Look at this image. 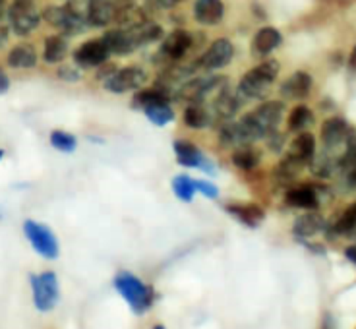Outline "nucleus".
<instances>
[{
  "label": "nucleus",
  "mask_w": 356,
  "mask_h": 329,
  "mask_svg": "<svg viewBox=\"0 0 356 329\" xmlns=\"http://www.w3.org/2000/svg\"><path fill=\"white\" fill-rule=\"evenodd\" d=\"M285 113V105L279 101H267L261 107H258L254 113H248L246 116H242V120L238 122L242 134V142L244 145H250L252 142H256L259 138H266L271 130H275L277 125L281 122Z\"/></svg>",
  "instance_id": "nucleus-1"
},
{
  "label": "nucleus",
  "mask_w": 356,
  "mask_h": 329,
  "mask_svg": "<svg viewBox=\"0 0 356 329\" xmlns=\"http://www.w3.org/2000/svg\"><path fill=\"white\" fill-rule=\"evenodd\" d=\"M43 18L66 35H78L89 26L88 6L80 0H70L66 6H51L43 12Z\"/></svg>",
  "instance_id": "nucleus-2"
},
{
  "label": "nucleus",
  "mask_w": 356,
  "mask_h": 329,
  "mask_svg": "<svg viewBox=\"0 0 356 329\" xmlns=\"http://www.w3.org/2000/svg\"><path fill=\"white\" fill-rule=\"evenodd\" d=\"M115 289L116 293L120 294L126 300V304L130 306V310L138 316H142L153 306V289L149 285H145L140 277H136L134 273L128 271H120L115 277Z\"/></svg>",
  "instance_id": "nucleus-3"
},
{
  "label": "nucleus",
  "mask_w": 356,
  "mask_h": 329,
  "mask_svg": "<svg viewBox=\"0 0 356 329\" xmlns=\"http://www.w3.org/2000/svg\"><path fill=\"white\" fill-rule=\"evenodd\" d=\"M279 76V63L277 61H267V63L259 64L256 68L244 76L238 86V97L241 101H254V99H264L267 95V91L271 88V83L275 81Z\"/></svg>",
  "instance_id": "nucleus-4"
},
{
  "label": "nucleus",
  "mask_w": 356,
  "mask_h": 329,
  "mask_svg": "<svg viewBox=\"0 0 356 329\" xmlns=\"http://www.w3.org/2000/svg\"><path fill=\"white\" fill-rule=\"evenodd\" d=\"M33 304L39 312H51L60 300V287L58 277L54 271H43L39 275L29 277Z\"/></svg>",
  "instance_id": "nucleus-5"
},
{
  "label": "nucleus",
  "mask_w": 356,
  "mask_h": 329,
  "mask_svg": "<svg viewBox=\"0 0 356 329\" xmlns=\"http://www.w3.org/2000/svg\"><path fill=\"white\" fill-rule=\"evenodd\" d=\"M24 232H26V239L29 241V244L33 246L39 256H43L47 259H56L58 258V241L54 236V232L43 225V223L31 221L27 219L24 223Z\"/></svg>",
  "instance_id": "nucleus-6"
},
{
  "label": "nucleus",
  "mask_w": 356,
  "mask_h": 329,
  "mask_svg": "<svg viewBox=\"0 0 356 329\" xmlns=\"http://www.w3.org/2000/svg\"><path fill=\"white\" fill-rule=\"evenodd\" d=\"M8 18L10 26L18 35H27L39 26L41 12L37 10L35 0H14L8 10Z\"/></svg>",
  "instance_id": "nucleus-7"
},
{
  "label": "nucleus",
  "mask_w": 356,
  "mask_h": 329,
  "mask_svg": "<svg viewBox=\"0 0 356 329\" xmlns=\"http://www.w3.org/2000/svg\"><path fill=\"white\" fill-rule=\"evenodd\" d=\"M194 35L190 31H184V29H177L172 31L170 35H167V39L161 45V56L167 61V63H177L180 58H184L192 47H194Z\"/></svg>",
  "instance_id": "nucleus-8"
},
{
  "label": "nucleus",
  "mask_w": 356,
  "mask_h": 329,
  "mask_svg": "<svg viewBox=\"0 0 356 329\" xmlns=\"http://www.w3.org/2000/svg\"><path fill=\"white\" fill-rule=\"evenodd\" d=\"M108 54L111 51H108L107 43L103 39H93V41L81 45L74 53V63L80 68H95V66H103L107 63Z\"/></svg>",
  "instance_id": "nucleus-9"
},
{
  "label": "nucleus",
  "mask_w": 356,
  "mask_h": 329,
  "mask_svg": "<svg viewBox=\"0 0 356 329\" xmlns=\"http://www.w3.org/2000/svg\"><path fill=\"white\" fill-rule=\"evenodd\" d=\"M145 80H147V76L140 68H122V70H116L105 81V88L113 93H124V91L140 89L145 83Z\"/></svg>",
  "instance_id": "nucleus-10"
},
{
  "label": "nucleus",
  "mask_w": 356,
  "mask_h": 329,
  "mask_svg": "<svg viewBox=\"0 0 356 329\" xmlns=\"http://www.w3.org/2000/svg\"><path fill=\"white\" fill-rule=\"evenodd\" d=\"M355 130L343 120V118H330L321 126V140L327 150H337L341 145H347L348 140L353 138Z\"/></svg>",
  "instance_id": "nucleus-11"
},
{
  "label": "nucleus",
  "mask_w": 356,
  "mask_h": 329,
  "mask_svg": "<svg viewBox=\"0 0 356 329\" xmlns=\"http://www.w3.org/2000/svg\"><path fill=\"white\" fill-rule=\"evenodd\" d=\"M232 54H234V49H232L231 41L229 39H217L200 58V64L204 70H219V68H225L231 63Z\"/></svg>",
  "instance_id": "nucleus-12"
},
{
  "label": "nucleus",
  "mask_w": 356,
  "mask_h": 329,
  "mask_svg": "<svg viewBox=\"0 0 356 329\" xmlns=\"http://www.w3.org/2000/svg\"><path fill=\"white\" fill-rule=\"evenodd\" d=\"M175 153H177V161L184 167H196V169L207 170L209 175H213V163H209L204 153L197 150L196 145H192L186 140H177L175 142Z\"/></svg>",
  "instance_id": "nucleus-13"
},
{
  "label": "nucleus",
  "mask_w": 356,
  "mask_h": 329,
  "mask_svg": "<svg viewBox=\"0 0 356 329\" xmlns=\"http://www.w3.org/2000/svg\"><path fill=\"white\" fill-rule=\"evenodd\" d=\"M118 0H89L88 19L89 26L105 27L116 22Z\"/></svg>",
  "instance_id": "nucleus-14"
},
{
  "label": "nucleus",
  "mask_w": 356,
  "mask_h": 329,
  "mask_svg": "<svg viewBox=\"0 0 356 329\" xmlns=\"http://www.w3.org/2000/svg\"><path fill=\"white\" fill-rule=\"evenodd\" d=\"M316 155V138L308 132H302L296 136V140L291 143L286 157L293 159L294 163H298L300 167L310 165V161Z\"/></svg>",
  "instance_id": "nucleus-15"
},
{
  "label": "nucleus",
  "mask_w": 356,
  "mask_h": 329,
  "mask_svg": "<svg viewBox=\"0 0 356 329\" xmlns=\"http://www.w3.org/2000/svg\"><path fill=\"white\" fill-rule=\"evenodd\" d=\"M225 6L221 0H196L194 16L204 26H217L222 19Z\"/></svg>",
  "instance_id": "nucleus-16"
},
{
  "label": "nucleus",
  "mask_w": 356,
  "mask_h": 329,
  "mask_svg": "<svg viewBox=\"0 0 356 329\" xmlns=\"http://www.w3.org/2000/svg\"><path fill=\"white\" fill-rule=\"evenodd\" d=\"M285 202L300 209H316L320 205V194L316 186H298L286 192Z\"/></svg>",
  "instance_id": "nucleus-17"
},
{
  "label": "nucleus",
  "mask_w": 356,
  "mask_h": 329,
  "mask_svg": "<svg viewBox=\"0 0 356 329\" xmlns=\"http://www.w3.org/2000/svg\"><path fill=\"white\" fill-rule=\"evenodd\" d=\"M279 45H281V33L275 27H261L252 41V53L256 56H266L271 51H275Z\"/></svg>",
  "instance_id": "nucleus-18"
},
{
  "label": "nucleus",
  "mask_w": 356,
  "mask_h": 329,
  "mask_svg": "<svg viewBox=\"0 0 356 329\" xmlns=\"http://www.w3.org/2000/svg\"><path fill=\"white\" fill-rule=\"evenodd\" d=\"M312 78L306 72H294L293 76L281 86V95L286 99H302L310 93Z\"/></svg>",
  "instance_id": "nucleus-19"
},
{
  "label": "nucleus",
  "mask_w": 356,
  "mask_h": 329,
  "mask_svg": "<svg viewBox=\"0 0 356 329\" xmlns=\"http://www.w3.org/2000/svg\"><path fill=\"white\" fill-rule=\"evenodd\" d=\"M325 229V221L320 214H306L302 217H298L294 221L293 231L298 239H310V236H316L318 232H321Z\"/></svg>",
  "instance_id": "nucleus-20"
},
{
  "label": "nucleus",
  "mask_w": 356,
  "mask_h": 329,
  "mask_svg": "<svg viewBox=\"0 0 356 329\" xmlns=\"http://www.w3.org/2000/svg\"><path fill=\"white\" fill-rule=\"evenodd\" d=\"M312 170H314V175H318L321 178H327L331 177L335 170L341 169V155H335L333 150H327L325 147V152L320 153L318 157L314 155V159L310 161Z\"/></svg>",
  "instance_id": "nucleus-21"
},
{
  "label": "nucleus",
  "mask_w": 356,
  "mask_h": 329,
  "mask_svg": "<svg viewBox=\"0 0 356 329\" xmlns=\"http://www.w3.org/2000/svg\"><path fill=\"white\" fill-rule=\"evenodd\" d=\"M103 41L107 43L111 53L120 54V56L134 53V47L132 43H130V39H128V33H126L124 27H118V29H111V31H107L105 37H103Z\"/></svg>",
  "instance_id": "nucleus-22"
},
{
  "label": "nucleus",
  "mask_w": 356,
  "mask_h": 329,
  "mask_svg": "<svg viewBox=\"0 0 356 329\" xmlns=\"http://www.w3.org/2000/svg\"><path fill=\"white\" fill-rule=\"evenodd\" d=\"M227 211L234 215L246 227H252V229L258 227L259 223L264 221V217H266L264 209L258 207V205H229Z\"/></svg>",
  "instance_id": "nucleus-23"
},
{
  "label": "nucleus",
  "mask_w": 356,
  "mask_h": 329,
  "mask_svg": "<svg viewBox=\"0 0 356 329\" xmlns=\"http://www.w3.org/2000/svg\"><path fill=\"white\" fill-rule=\"evenodd\" d=\"M8 64L12 68H33L37 64V53L33 45H18L8 54Z\"/></svg>",
  "instance_id": "nucleus-24"
},
{
  "label": "nucleus",
  "mask_w": 356,
  "mask_h": 329,
  "mask_svg": "<svg viewBox=\"0 0 356 329\" xmlns=\"http://www.w3.org/2000/svg\"><path fill=\"white\" fill-rule=\"evenodd\" d=\"M66 54H68V45H66V39H64V37L53 35L44 41L43 56L47 63H63L64 58H66Z\"/></svg>",
  "instance_id": "nucleus-25"
},
{
  "label": "nucleus",
  "mask_w": 356,
  "mask_h": 329,
  "mask_svg": "<svg viewBox=\"0 0 356 329\" xmlns=\"http://www.w3.org/2000/svg\"><path fill=\"white\" fill-rule=\"evenodd\" d=\"M184 122H186L190 128L202 130V128H207V126H209V122H211V115H209V111H207L202 103H192V105L186 109V113H184Z\"/></svg>",
  "instance_id": "nucleus-26"
},
{
  "label": "nucleus",
  "mask_w": 356,
  "mask_h": 329,
  "mask_svg": "<svg viewBox=\"0 0 356 329\" xmlns=\"http://www.w3.org/2000/svg\"><path fill=\"white\" fill-rule=\"evenodd\" d=\"M232 163L241 170H252L259 163V153L252 150L250 145H241L236 152L232 153Z\"/></svg>",
  "instance_id": "nucleus-27"
},
{
  "label": "nucleus",
  "mask_w": 356,
  "mask_h": 329,
  "mask_svg": "<svg viewBox=\"0 0 356 329\" xmlns=\"http://www.w3.org/2000/svg\"><path fill=\"white\" fill-rule=\"evenodd\" d=\"M143 113H145V116L152 120L153 125H157V126H165L167 122H170V120L175 118V113H172V109L169 107V101L153 103V105H149V107L143 109Z\"/></svg>",
  "instance_id": "nucleus-28"
},
{
  "label": "nucleus",
  "mask_w": 356,
  "mask_h": 329,
  "mask_svg": "<svg viewBox=\"0 0 356 329\" xmlns=\"http://www.w3.org/2000/svg\"><path fill=\"white\" fill-rule=\"evenodd\" d=\"M163 101H169L167 97V91L161 88L145 89V91H140L138 95H134L132 99V107L134 109H145L153 105V103H163Z\"/></svg>",
  "instance_id": "nucleus-29"
},
{
  "label": "nucleus",
  "mask_w": 356,
  "mask_h": 329,
  "mask_svg": "<svg viewBox=\"0 0 356 329\" xmlns=\"http://www.w3.org/2000/svg\"><path fill=\"white\" fill-rule=\"evenodd\" d=\"M314 125V115L308 107L298 105L289 116V130L291 132H304L306 128Z\"/></svg>",
  "instance_id": "nucleus-30"
},
{
  "label": "nucleus",
  "mask_w": 356,
  "mask_h": 329,
  "mask_svg": "<svg viewBox=\"0 0 356 329\" xmlns=\"http://www.w3.org/2000/svg\"><path fill=\"white\" fill-rule=\"evenodd\" d=\"M172 190H175V194H177L178 200H182V202H192L194 192H196V180L184 177V175H182V177H177L172 180Z\"/></svg>",
  "instance_id": "nucleus-31"
},
{
  "label": "nucleus",
  "mask_w": 356,
  "mask_h": 329,
  "mask_svg": "<svg viewBox=\"0 0 356 329\" xmlns=\"http://www.w3.org/2000/svg\"><path fill=\"white\" fill-rule=\"evenodd\" d=\"M51 143H53L54 150H58V152L63 153H72L76 150V145H78L76 138L72 134L63 132V130H54L51 134Z\"/></svg>",
  "instance_id": "nucleus-32"
},
{
  "label": "nucleus",
  "mask_w": 356,
  "mask_h": 329,
  "mask_svg": "<svg viewBox=\"0 0 356 329\" xmlns=\"http://www.w3.org/2000/svg\"><path fill=\"white\" fill-rule=\"evenodd\" d=\"M333 231L337 234H350V232L356 231V204L350 205L347 211L341 215V219L335 223Z\"/></svg>",
  "instance_id": "nucleus-33"
},
{
  "label": "nucleus",
  "mask_w": 356,
  "mask_h": 329,
  "mask_svg": "<svg viewBox=\"0 0 356 329\" xmlns=\"http://www.w3.org/2000/svg\"><path fill=\"white\" fill-rule=\"evenodd\" d=\"M353 165H356V134H353V138L345 145V153L341 155V169H348Z\"/></svg>",
  "instance_id": "nucleus-34"
},
{
  "label": "nucleus",
  "mask_w": 356,
  "mask_h": 329,
  "mask_svg": "<svg viewBox=\"0 0 356 329\" xmlns=\"http://www.w3.org/2000/svg\"><path fill=\"white\" fill-rule=\"evenodd\" d=\"M10 18L8 14L4 12V10L0 8V47L2 45H6L8 41V35H10Z\"/></svg>",
  "instance_id": "nucleus-35"
},
{
  "label": "nucleus",
  "mask_w": 356,
  "mask_h": 329,
  "mask_svg": "<svg viewBox=\"0 0 356 329\" xmlns=\"http://www.w3.org/2000/svg\"><path fill=\"white\" fill-rule=\"evenodd\" d=\"M196 192H202L204 196L213 198V200L219 196V190H217V186L211 184V182H205V180H196Z\"/></svg>",
  "instance_id": "nucleus-36"
},
{
  "label": "nucleus",
  "mask_w": 356,
  "mask_h": 329,
  "mask_svg": "<svg viewBox=\"0 0 356 329\" xmlns=\"http://www.w3.org/2000/svg\"><path fill=\"white\" fill-rule=\"evenodd\" d=\"M58 76L66 81H78L80 80V72L76 66H63L60 70H58Z\"/></svg>",
  "instance_id": "nucleus-37"
},
{
  "label": "nucleus",
  "mask_w": 356,
  "mask_h": 329,
  "mask_svg": "<svg viewBox=\"0 0 356 329\" xmlns=\"http://www.w3.org/2000/svg\"><path fill=\"white\" fill-rule=\"evenodd\" d=\"M147 2V6L153 10H169L175 8L180 0H145Z\"/></svg>",
  "instance_id": "nucleus-38"
},
{
  "label": "nucleus",
  "mask_w": 356,
  "mask_h": 329,
  "mask_svg": "<svg viewBox=\"0 0 356 329\" xmlns=\"http://www.w3.org/2000/svg\"><path fill=\"white\" fill-rule=\"evenodd\" d=\"M267 140H269V142H267V145H269L273 152H279V150L283 147V136H281V134H277V128L267 134Z\"/></svg>",
  "instance_id": "nucleus-39"
},
{
  "label": "nucleus",
  "mask_w": 356,
  "mask_h": 329,
  "mask_svg": "<svg viewBox=\"0 0 356 329\" xmlns=\"http://www.w3.org/2000/svg\"><path fill=\"white\" fill-rule=\"evenodd\" d=\"M345 182L348 188H356V165L345 169Z\"/></svg>",
  "instance_id": "nucleus-40"
},
{
  "label": "nucleus",
  "mask_w": 356,
  "mask_h": 329,
  "mask_svg": "<svg viewBox=\"0 0 356 329\" xmlns=\"http://www.w3.org/2000/svg\"><path fill=\"white\" fill-rule=\"evenodd\" d=\"M10 81H8V76L4 74V72L0 70V93H4L6 89H8Z\"/></svg>",
  "instance_id": "nucleus-41"
},
{
  "label": "nucleus",
  "mask_w": 356,
  "mask_h": 329,
  "mask_svg": "<svg viewBox=\"0 0 356 329\" xmlns=\"http://www.w3.org/2000/svg\"><path fill=\"white\" fill-rule=\"evenodd\" d=\"M345 256L356 266V246H348V248L345 250Z\"/></svg>",
  "instance_id": "nucleus-42"
},
{
  "label": "nucleus",
  "mask_w": 356,
  "mask_h": 329,
  "mask_svg": "<svg viewBox=\"0 0 356 329\" xmlns=\"http://www.w3.org/2000/svg\"><path fill=\"white\" fill-rule=\"evenodd\" d=\"M321 329H333V323H331V316H325V318H323Z\"/></svg>",
  "instance_id": "nucleus-43"
},
{
  "label": "nucleus",
  "mask_w": 356,
  "mask_h": 329,
  "mask_svg": "<svg viewBox=\"0 0 356 329\" xmlns=\"http://www.w3.org/2000/svg\"><path fill=\"white\" fill-rule=\"evenodd\" d=\"M348 63H350V68L356 70V47L353 49V54H350V61H348Z\"/></svg>",
  "instance_id": "nucleus-44"
},
{
  "label": "nucleus",
  "mask_w": 356,
  "mask_h": 329,
  "mask_svg": "<svg viewBox=\"0 0 356 329\" xmlns=\"http://www.w3.org/2000/svg\"><path fill=\"white\" fill-rule=\"evenodd\" d=\"M153 329H167V328H165V326H155Z\"/></svg>",
  "instance_id": "nucleus-45"
},
{
  "label": "nucleus",
  "mask_w": 356,
  "mask_h": 329,
  "mask_svg": "<svg viewBox=\"0 0 356 329\" xmlns=\"http://www.w3.org/2000/svg\"><path fill=\"white\" fill-rule=\"evenodd\" d=\"M2 155H4V152H2V150H0V159H2Z\"/></svg>",
  "instance_id": "nucleus-46"
},
{
  "label": "nucleus",
  "mask_w": 356,
  "mask_h": 329,
  "mask_svg": "<svg viewBox=\"0 0 356 329\" xmlns=\"http://www.w3.org/2000/svg\"><path fill=\"white\" fill-rule=\"evenodd\" d=\"M2 2H4V0H0V6H2Z\"/></svg>",
  "instance_id": "nucleus-47"
}]
</instances>
